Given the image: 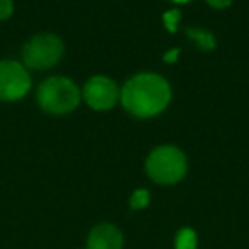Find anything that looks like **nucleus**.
<instances>
[{
    "label": "nucleus",
    "mask_w": 249,
    "mask_h": 249,
    "mask_svg": "<svg viewBox=\"0 0 249 249\" xmlns=\"http://www.w3.org/2000/svg\"><path fill=\"white\" fill-rule=\"evenodd\" d=\"M12 11H14L12 0H0V21H5L7 18H11Z\"/></svg>",
    "instance_id": "12"
},
{
    "label": "nucleus",
    "mask_w": 249,
    "mask_h": 249,
    "mask_svg": "<svg viewBox=\"0 0 249 249\" xmlns=\"http://www.w3.org/2000/svg\"><path fill=\"white\" fill-rule=\"evenodd\" d=\"M179 19H181L179 11H169L164 14V24H166V28L169 29L171 33H174L176 31V26H178V22H179Z\"/></svg>",
    "instance_id": "11"
},
{
    "label": "nucleus",
    "mask_w": 249,
    "mask_h": 249,
    "mask_svg": "<svg viewBox=\"0 0 249 249\" xmlns=\"http://www.w3.org/2000/svg\"><path fill=\"white\" fill-rule=\"evenodd\" d=\"M207 2L212 5V7L224 9V7H227V5H231V2H232V0H207Z\"/></svg>",
    "instance_id": "13"
},
{
    "label": "nucleus",
    "mask_w": 249,
    "mask_h": 249,
    "mask_svg": "<svg viewBox=\"0 0 249 249\" xmlns=\"http://www.w3.org/2000/svg\"><path fill=\"white\" fill-rule=\"evenodd\" d=\"M178 56H179V50H171V52H167L166 55H164V60H166V62H176Z\"/></svg>",
    "instance_id": "14"
},
{
    "label": "nucleus",
    "mask_w": 249,
    "mask_h": 249,
    "mask_svg": "<svg viewBox=\"0 0 249 249\" xmlns=\"http://www.w3.org/2000/svg\"><path fill=\"white\" fill-rule=\"evenodd\" d=\"M118 87L111 79L103 75H96L84 87V97L92 109L106 111L116 104L118 101Z\"/></svg>",
    "instance_id": "6"
},
{
    "label": "nucleus",
    "mask_w": 249,
    "mask_h": 249,
    "mask_svg": "<svg viewBox=\"0 0 249 249\" xmlns=\"http://www.w3.org/2000/svg\"><path fill=\"white\" fill-rule=\"evenodd\" d=\"M196 234L191 229H181L176 235V249H196Z\"/></svg>",
    "instance_id": "8"
},
{
    "label": "nucleus",
    "mask_w": 249,
    "mask_h": 249,
    "mask_svg": "<svg viewBox=\"0 0 249 249\" xmlns=\"http://www.w3.org/2000/svg\"><path fill=\"white\" fill-rule=\"evenodd\" d=\"M120 96L123 106L133 116L150 118L169 104L171 87L157 73H139L124 84Z\"/></svg>",
    "instance_id": "1"
},
{
    "label": "nucleus",
    "mask_w": 249,
    "mask_h": 249,
    "mask_svg": "<svg viewBox=\"0 0 249 249\" xmlns=\"http://www.w3.org/2000/svg\"><path fill=\"white\" fill-rule=\"evenodd\" d=\"M31 87L29 73L21 63L4 60L0 62V99L16 101L24 97Z\"/></svg>",
    "instance_id": "5"
},
{
    "label": "nucleus",
    "mask_w": 249,
    "mask_h": 249,
    "mask_svg": "<svg viewBox=\"0 0 249 249\" xmlns=\"http://www.w3.org/2000/svg\"><path fill=\"white\" fill-rule=\"evenodd\" d=\"M147 173L159 184H174L186 173V157L176 147H159L147 159Z\"/></svg>",
    "instance_id": "3"
},
{
    "label": "nucleus",
    "mask_w": 249,
    "mask_h": 249,
    "mask_svg": "<svg viewBox=\"0 0 249 249\" xmlns=\"http://www.w3.org/2000/svg\"><path fill=\"white\" fill-rule=\"evenodd\" d=\"M188 36L193 38L195 41L200 45V48L203 50H213L215 48V39L210 33L207 31H201V29H188Z\"/></svg>",
    "instance_id": "9"
},
{
    "label": "nucleus",
    "mask_w": 249,
    "mask_h": 249,
    "mask_svg": "<svg viewBox=\"0 0 249 249\" xmlns=\"http://www.w3.org/2000/svg\"><path fill=\"white\" fill-rule=\"evenodd\" d=\"M149 191L147 190H137L135 193L132 195V200H130V205L135 210H140V208H145L149 205Z\"/></svg>",
    "instance_id": "10"
},
{
    "label": "nucleus",
    "mask_w": 249,
    "mask_h": 249,
    "mask_svg": "<svg viewBox=\"0 0 249 249\" xmlns=\"http://www.w3.org/2000/svg\"><path fill=\"white\" fill-rule=\"evenodd\" d=\"M63 55V45L60 38L53 35H38L29 39L22 48V60L29 69H50Z\"/></svg>",
    "instance_id": "4"
},
{
    "label": "nucleus",
    "mask_w": 249,
    "mask_h": 249,
    "mask_svg": "<svg viewBox=\"0 0 249 249\" xmlns=\"http://www.w3.org/2000/svg\"><path fill=\"white\" fill-rule=\"evenodd\" d=\"M174 2H183L184 4V2H190V0H174Z\"/></svg>",
    "instance_id": "15"
},
{
    "label": "nucleus",
    "mask_w": 249,
    "mask_h": 249,
    "mask_svg": "<svg viewBox=\"0 0 249 249\" xmlns=\"http://www.w3.org/2000/svg\"><path fill=\"white\" fill-rule=\"evenodd\" d=\"M38 103L48 113L65 114L79 106L80 90L67 77H52L38 87Z\"/></svg>",
    "instance_id": "2"
},
{
    "label": "nucleus",
    "mask_w": 249,
    "mask_h": 249,
    "mask_svg": "<svg viewBox=\"0 0 249 249\" xmlns=\"http://www.w3.org/2000/svg\"><path fill=\"white\" fill-rule=\"evenodd\" d=\"M86 249H123V234L111 224H101L90 231Z\"/></svg>",
    "instance_id": "7"
}]
</instances>
